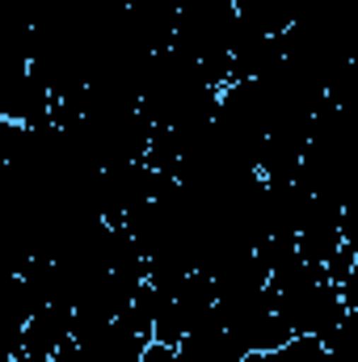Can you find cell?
Masks as SVG:
<instances>
[{"instance_id": "6da1fadb", "label": "cell", "mask_w": 358, "mask_h": 362, "mask_svg": "<svg viewBox=\"0 0 358 362\" xmlns=\"http://www.w3.org/2000/svg\"><path fill=\"white\" fill-rule=\"evenodd\" d=\"M270 362H337V358L325 350L321 337H291L282 350L270 354Z\"/></svg>"}]
</instances>
